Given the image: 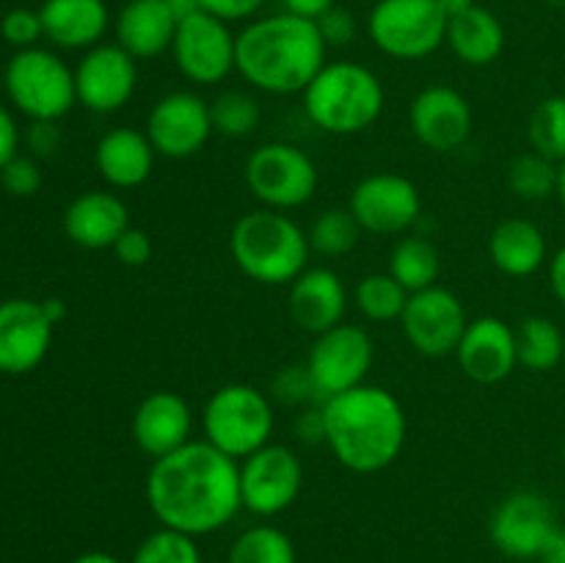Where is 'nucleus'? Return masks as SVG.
<instances>
[{
  "label": "nucleus",
  "mask_w": 565,
  "mask_h": 563,
  "mask_svg": "<svg viewBox=\"0 0 565 563\" xmlns=\"http://www.w3.org/2000/svg\"><path fill=\"white\" fill-rule=\"evenodd\" d=\"M303 489V464L287 445L268 442L241 461V500L254 517L285 513Z\"/></svg>",
  "instance_id": "11"
},
{
  "label": "nucleus",
  "mask_w": 565,
  "mask_h": 563,
  "mask_svg": "<svg viewBox=\"0 0 565 563\" xmlns=\"http://www.w3.org/2000/svg\"><path fill=\"white\" fill-rule=\"evenodd\" d=\"M226 563H298L290 535L274 524H252L232 541Z\"/></svg>",
  "instance_id": "31"
},
{
  "label": "nucleus",
  "mask_w": 565,
  "mask_h": 563,
  "mask_svg": "<svg viewBox=\"0 0 565 563\" xmlns=\"http://www.w3.org/2000/svg\"><path fill=\"white\" fill-rule=\"evenodd\" d=\"M318 166L296 144L268 141L254 149L246 160V185L263 208H303L318 191Z\"/></svg>",
  "instance_id": "9"
},
{
  "label": "nucleus",
  "mask_w": 565,
  "mask_h": 563,
  "mask_svg": "<svg viewBox=\"0 0 565 563\" xmlns=\"http://www.w3.org/2000/svg\"><path fill=\"white\" fill-rule=\"evenodd\" d=\"M359 237H362V226L353 219L351 210L331 208L315 219L309 230V246L323 257H342L359 246Z\"/></svg>",
  "instance_id": "35"
},
{
  "label": "nucleus",
  "mask_w": 565,
  "mask_h": 563,
  "mask_svg": "<svg viewBox=\"0 0 565 563\" xmlns=\"http://www.w3.org/2000/svg\"><path fill=\"white\" fill-rule=\"evenodd\" d=\"M375 47L397 61H419L445 44L447 17L436 0H379L367 17Z\"/></svg>",
  "instance_id": "8"
},
{
  "label": "nucleus",
  "mask_w": 565,
  "mask_h": 563,
  "mask_svg": "<svg viewBox=\"0 0 565 563\" xmlns=\"http://www.w3.org/2000/svg\"><path fill=\"white\" fill-rule=\"evenodd\" d=\"M508 188L524 202H544L557 191V163L530 149L508 169Z\"/></svg>",
  "instance_id": "36"
},
{
  "label": "nucleus",
  "mask_w": 565,
  "mask_h": 563,
  "mask_svg": "<svg viewBox=\"0 0 565 563\" xmlns=\"http://www.w3.org/2000/svg\"><path fill=\"white\" fill-rule=\"evenodd\" d=\"M516 353L530 373H550L563 362L565 331L544 315H530L516 329Z\"/></svg>",
  "instance_id": "30"
},
{
  "label": "nucleus",
  "mask_w": 565,
  "mask_h": 563,
  "mask_svg": "<svg viewBox=\"0 0 565 563\" xmlns=\"http://www.w3.org/2000/svg\"><path fill=\"white\" fill-rule=\"evenodd\" d=\"M563 362H565V353H563Z\"/></svg>",
  "instance_id": "55"
},
{
  "label": "nucleus",
  "mask_w": 565,
  "mask_h": 563,
  "mask_svg": "<svg viewBox=\"0 0 565 563\" xmlns=\"http://www.w3.org/2000/svg\"><path fill=\"white\" fill-rule=\"evenodd\" d=\"M472 105L452 86H425L408 105V127L434 152L461 149L472 136Z\"/></svg>",
  "instance_id": "18"
},
{
  "label": "nucleus",
  "mask_w": 565,
  "mask_h": 563,
  "mask_svg": "<svg viewBox=\"0 0 565 563\" xmlns=\"http://www.w3.org/2000/svg\"><path fill=\"white\" fill-rule=\"evenodd\" d=\"M561 458H563V467H565V439H563V447H561Z\"/></svg>",
  "instance_id": "54"
},
{
  "label": "nucleus",
  "mask_w": 565,
  "mask_h": 563,
  "mask_svg": "<svg viewBox=\"0 0 565 563\" xmlns=\"http://www.w3.org/2000/svg\"><path fill=\"white\" fill-rule=\"evenodd\" d=\"M436 3L441 6L445 17L450 20V17H458V14H463V11L472 9V6H478V0H436Z\"/></svg>",
  "instance_id": "51"
},
{
  "label": "nucleus",
  "mask_w": 565,
  "mask_h": 563,
  "mask_svg": "<svg viewBox=\"0 0 565 563\" xmlns=\"http://www.w3.org/2000/svg\"><path fill=\"white\" fill-rule=\"evenodd\" d=\"M152 237H149L141 226L132 224L127 226L119 235V241L114 243L116 259H119L121 265H127V268H141V265H147L149 259H152Z\"/></svg>",
  "instance_id": "41"
},
{
  "label": "nucleus",
  "mask_w": 565,
  "mask_h": 563,
  "mask_svg": "<svg viewBox=\"0 0 565 563\" xmlns=\"http://www.w3.org/2000/svg\"><path fill=\"white\" fill-rule=\"evenodd\" d=\"M491 263L500 274L524 279L550 263V246L539 224L527 219H505L494 226L489 237Z\"/></svg>",
  "instance_id": "27"
},
{
  "label": "nucleus",
  "mask_w": 565,
  "mask_h": 563,
  "mask_svg": "<svg viewBox=\"0 0 565 563\" xmlns=\"http://www.w3.org/2000/svg\"><path fill=\"white\" fill-rule=\"evenodd\" d=\"M199 9L207 11V14L218 17L224 22H237L248 20V17L257 14L268 0H196Z\"/></svg>",
  "instance_id": "43"
},
{
  "label": "nucleus",
  "mask_w": 565,
  "mask_h": 563,
  "mask_svg": "<svg viewBox=\"0 0 565 563\" xmlns=\"http://www.w3.org/2000/svg\"><path fill=\"white\" fill-rule=\"evenodd\" d=\"M326 445L337 461L356 475L392 467L403 453L408 419L395 392L379 384H359L320 403Z\"/></svg>",
  "instance_id": "2"
},
{
  "label": "nucleus",
  "mask_w": 565,
  "mask_h": 563,
  "mask_svg": "<svg viewBox=\"0 0 565 563\" xmlns=\"http://www.w3.org/2000/svg\"><path fill=\"white\" fill-rule=\"evenodd\" d=\"M270 392H274L276 401L290 403V406H301V403L307 401H320L307 364H290V368H281L279 373H276L274 384H270Z\"/></svg>",
  "instance_id": "38"
},
{
  "label": "nucleus",
  "mask_w": 565,
  "mask_h": 563,
  "mask_svg": "<svg viewBox=\"0 0 565 563\" xmlns=\"http://www.w3.org/2000/svg\"><path fill=\"white\" fill-rule=\"evenodd\" d=\"M180 17L166 0H127L114 22L116 44L136 61L158 59L174 44Z\"/></svg>",
  "instance_id": "24"
},
{
  "label": "nucleus",
  "mask_w": 565,
  "mask_h": 563,
  "mask_svg": "<svg viewBox=\"0 0 565 563\" xmlns=\"http://www.w3.org/2000/svg\"><path fill=\"white\" fill-rule=\"evenodd\" d=\"M373 359L375 346L362 326H351L342 320L340 326L315 337L307 368L320 403L326 397L364 384L370 368H373Z\"/></svg>",
  "instance_id": "12"
},
{
  "label": "nucleus",
  "mask_w": 565,
  "mask_h": 563,
  "mask_svg": "<svg viewBox=\"0 0 565 563\" xmlns=\"http://www.w3.org/2000/svg\"><path fill=\"white\" fill-rule=\"evenodd\" d=\"M28 141H31V149L36 155H53L61 144V132L55 121H33Z\"/></svg>",
  "instance_id": "46"
},
{
  "label": "nucleus",
  "mask_w": 565,
  "mask_h": 563,
  "mask_svg": "<svg viewBox=\"0 0 565 563\" xmlns=\"http://www.w3.org/2000/svg\"><path fill=\"white\" fill-rule=\"evenodd\" d=\"M210 119H213V130L221 136L246 138L257 132L259 121H263V105L254 94L226 88L210 103Z\"/></svg>",
  "instance_id": "33"
},
{
  "label": "nucleus",
  "mask_w": 565,
  "mask_h": 563,
  "mask_svg": "<svg viewBox=\"0 0 565 563\" xmlns=\"http://www.w3.org/2000/svg\"><path fill=\"white\" fill-rule=\"evenodd\" d=\"M230 254L237 268L259 285L279 287L307 270L309 235L281 210L259 208L241 215L230 232Z\"/></svg>",
  "instance_id": "4"
},
{
  "label": "nucleus",
  "mask_w": 565,
  "mask_h": 563,
  "mask_svg": "<svg viewBox=\"0 0 565 563\" xmlns=\"http://www.w3.org/2000/svg\"><path fill=\"white\" fill-rule=\"evenodd\" d=\"M301 97L309 121L331 136H359L370 130L386 105L381 77L356 61H326Z\"/></svg>",
  "instance_id": "5"
},
{
  "label": "nucleus",
  "mask_w": 565,
  "mask_h": 563,
  "mask_svg": "<svg viewBox=\"0 0 565 563\" xmlns=\"http://www.w3.org/2000/svg\"><path fill=\"white\" fill-rule=\"evenodd\" d=\"M130 226V208L125 199L110 191H86L64 213V232L75 246L92 248H114L121 232Z\"/></svg>",
  "instance_id": "23"
},
{
  "label": "nucleus",
  "mask_w": 565,
  "mask_h": 563,
  "mask_svg": "<svg viewBox=\"0 0 565 563\" xmlns=\"http://www.w3.org/2000/svg\"><path fill=\"white\" fill-rule=\"evenodd\" d=\"M132 439L149 458H163L191 442L193 412L180 392L154 390L132 414Z\"/></svg>",
  "instance_id": "21"
},
{
  "label": "nucleus",
  "mask_w": 565,
  "mask_h": 563,
  "mask_svg": "<svg viewBox=\"0 0 565 563\" xmlns=\"http://www.w3.org/2000/svg\"><path fill=\"white\" fill-rule=\"evenodd\" d=\"M72 563H125V561L116 555H110V552L94 550V552H83V555H77Z\"/></svg>",
  "instance_id": "52"
},
{
  "label": "nucleus",
  "mask_w": 565,
  "mask_h": 563,
  "mask_svg": "<svg viewBox=\"0 0 565 563\" xmlns=\"http://www.w3.org/2000/svg\"><path fill=\"white\" fill-rule=\"evenodd\" d=\"M130 563H204L196 539L171 528H158L136 546Z\"/></svg>",
  "instance_id": "37"
},
{
  "label": "nucleus",
  "mask_w": 565,
  "mask_h": 563,
  "mask_svg": "<svg viewBox=\"0 0 565 563\" xmlns=\"http://www.w3.org/2000/svg\"><path fill=\"white\" fill-rule=\"evenodd\" d=\"M445 44L458 61L469 66L494 64L505 50V28L494 11L472 6L463 14L447 20Z\"/></svg>",
  "instance_id": "28"
},
{
  "label": "nucleus",
  "mask_w": 565,
  "mask_h": 563,
  "mask_svg": "<svg viewBox=\"0 0 565 563\" xmlns=\"http://www.w3.org/2000/svg\"><path fill=\"white\" fill-rule=\"evenodd\" d=\"M143 491L160 528L193 539L210 535L226 528L243 508L241 461L207 439H191L169 456L154 458Z\"/></svg>",
  "instance_id": "1"
},
{
  "label": "nucleus",
  "mask_w": 565,
  "mask_h": 563,
  "mask_svg": "<svg viewBox=\"0 0 565 563\" xmlns=\"http://www.w3.org/2000/svg\"><path fill=\"white\" fill-rule=\"evenodd\" d=\"M285 3V11L298 17H307V20H318L326 11L334 9L337 0H281Z\"/></svg>",
  "instance_id": "47"
},
{
  "label": "nucleus",
  "mask_w": 565,
  "mask_h": 563,
  "mask_svg": "<svg viewBox=\"0 0 565 563\" xmlns=\"http://www.w3.org/2000/svg\"><path fill=\"white\" fill-rule=\"evenodd\" d=\"M463 375L475 384H500L516 370V329L494 315L469 320L456 351Z\"/></svg>",
  "instance_id": "20"
},
{
  "label": "nucleus",
  "mask_w": 565,
  "mask_h": 563,
  "mask_svg": "<svg viewBox=\"0 0 565 563\" xmlns=\"http://www.w3.org/2000/svg\"><path fill=\"white\" fill-rule=\"evenodd\" d=\"M348 210L362 232L373 235H403L423 219V196L408 177L395 171L370 174L353 188Z\"/></svg>",
  "instance_id": "14"
},
{
  "label": "nucleus",
  "mask_w": 565,
  "mask_h": 563,
  "mask_svg": "<svg viewBox=\"0 0 565 563\" xmlns=\"http://www.w3.org/2000/svg\"><path fill=\"white\" fill-rule=\"evenodd\" d=\"M557 519L550 500L539 491H513L494 508L489 522L491 544L513 561H539Z\"/></svg>",
  "instance_id": "15"
},
{
  "label": "nucleus",
  "mask_w": 565,
  "mask_h": 563,
  "mask_svg": "<svg viewBox=\"0 0 565 563\" xmlns=\"http://www.w3.org/2000/svg\"><path fill=\"white\" fill-rule=\"evenodd\" d=\"M154 158H158V152H154L147 132L132 130V127L108 130L94 149V163H97L99 177L116 191H130V188L143 185L152 177Z\"/></svg>",
  "instance_id": "25"
},
{
  "label": "nucleus",
  "mask_w": 565,
  "mask_h": 563,
  "mask_svg": "<svg viewBox=\"0 0 565 563\" xmlns=\"http://www.w3.org/2000/svg\"><path fill=\"white\" fill-rule=\"evenodd\" d=\"M315 22H318L320 36H323V42L329 44V47H345V44H351L353 36H356V20H353L351 11L340 9V6L329 9Z\"/></svg>",
  "instance_id": "42"
},
{
  "label": "nucleus",
  "mask_w": 565,
  "mask_h": 563,
  "mask_svg": "<svg viewBox=\"0 0 565 563\" xmlns=\"http://www.w3.org/2000/svg\"><path fill=\"white\" fill-rule=\"evenodd\" d=\"M292 323L307 334L318 337L342 323L348 309V290L340 274L331 268H307L290 282L287 298Z\"/></svg>",
  "instance_id": "22"
},
{
  "label": "nucleus",
  "mask_w": 565,
  "mask_h": 563,
  "mask_svg": "<svg viewBox=\"0 0 565 563\" xmlns=\"http://www.w3.org/2000/svg\"><path fill=\"white\" fill-rule=\"evenodd\" d=\"M541 563H565V528L563 524H557L555 533L550 535V541H546L544 552H541L539 557Z\"/></svg>",
  "instance_id": "49"
},
{
  "label": "nucleus",
  "mask_w": 565,
  "mask_h": 563,
  "mask_svg": "<svg viewBox=\"0 0 565 563\" xmlns=\"http://www.w3.org/2000/svg\"><path fill=\"white\" fill-rule=\"evenodd\" d=\"M6 92L33 121H58L77 103L75 70L50 50H20L6 66Z\"/></svg>",
  "instance_id": "7"
},
{
  "label": "nucleus",
  "mask_w": 565,
  "mask_h": 563,
  "mask_svg": "<svg viewBox=\"0 0 565 563\" xmlns=\"http://www.w3.org/2000/svg\"><path fill=\"white\" fill-rule=\"evenodd\" d=\"M44 36L64 50H92L110 25L105 0H44L39 9Z\"/></svg>",
  "instance_id": "26"
},
{
  "label": "nucleus",
  "mask_w": 565,
  "mask_h": 563,
  "mask_svg": "<svg viewBox=\"0 0 565 563\" xmlns=\"http://www.w3.org/2000/svg\"><path fill=\"white\" fill-rule=\"evenodd\" d=\"M204 439L235 461L265 447L274 436L270 397L254 384H224L202 408Z\"/></svg>",
  "instance_id": "6"
},
{
  "label": "nucleus",
  "mask_w": 565,
  "mask_h": 563,
  "mask_svg": "<svg viewBox=\"0 0 565 563\" xmlns=\"http://www.w3.org/2000/svg\"><path fill=\"white\" fill-rule=\"evenodd\" d=\"M53 342V323L42 301L9 298L0 304V373L22 375L44 362Z\"/></svg>",
  "instance_id": "19"
},
{
  "label": "nucleus",
  "mask_w": 565,
  "mask_h": 563,
  "mask_svg": "<svg viewBox=\"0 0 565 563\" xmlns=\"http://www.w3.org/2000/svg\"><path fill=\"white\" fill-rule=\"evenodd\" d=\"M555 196L561 199V204L565 208V160L563 163H557V191Z\"/></svg>",
  "instance_id": "53"
},
{
  "label": "nucleus",
  "mask_w": 565,
  "mask_h": 563,
  "mask_svg": "<svg viewBox=\"0 0 565 563\" xmlns=\"http://www.w3.org/2000/svg\"><path fill=\"white\" fill-rule=\"evenodd\" d=\"M138 86V61L119 44H103L86 50L75 66L77 103L94 114H114L132 99Z\"/></svg>",
  "instance_id": "17"
},
{
  "label": "nucleus",
  "mask_w": 565,
  "mask_h": 563,
  "mask_svg": "<svg viewBox=\"0 0 565 563\" xmlns=\"http://www.w3.org/2000/svg\"><path fill=\"white\" fill-rule=\"evenodd\" d=\"M171 55L185 81L213 86L235 72L237 33H232L230 22L199 9L182 17L177 25Z\"/></svg>",
  "instance_id": "10"
},
{
  "label": "nucleus",
  "mask_w": 565,
  "mask_h": 563,
  "mask_svg": "<svg viewBox=\"0 0 565 563\" xmlns=\"http://www.w3.org/2000/svg\"><path fill=\"white\" fill-rule=\"evenodd\" d=\"M527 141L533 152L563 163L565 160V94H555L535 105L527 121Z\"/></svg>",
  "instance_id": "34"
},
{
  "label": "nucleus",
  "mask_w": 565,
  "mask_h": 563,
  "mask_svg": "<svg viewBox=\"0 0 565 563\" xmlns=\"http://www.w3.org/2000/svg\"><path fill=\"white\" fill-rule=\"evenodd\" d=\"M0 33L9 44L14 47L28 50V47H36L39 39L44 36V28H42V17L39 11L31 9H14L3 17L0 22Z\"/></svg>",
  "instance_id": "39"
},
{
  "label": "nucleus",
  "mask_w": 565,
  "mask_h": 563,
  "mask_svg": "<svg viewBox=\"0 0 565 563\" xmlns=\"http://www.w3.org/2000/svg\"><path fill=\"white\" fill-rule=\"evenodd\" d=\"M550 287L565 307V243L550 257Z\"/></svg>",
  "instance_id": "48"
},
{
  "label": "nucleus",
  "mask_w": 565,
  "mask_h": 563,
  "mask_svg": "<svg viewBox=\"0 0 565 563\" xmlns=\"http://www.w3.org/2000/svg\"><path fill=\"white\" fill-rule=\"evenodd\" d=\"M390 274L406 287L408 293L428 290L441 274V252L430 237L406 235L392 246Z\"/></svg>",
  "instance_id": "29"
},
{
  "label": "nucleus",
  "mask_w": 565,
  "mask_h": 563,
  "mask_svg": "<svg viewBox=\"0 0 565 563\" xmlns=\"http://www.w3.org/2000/svg\"><path fill=\"white\" fill-rule=\"evenodd\" d=\"M42 309H44V315H47L50 323H53V326L61 323V320L66 318V304L61 301V298H44Z\"/></svg>",
  "instance_id": "50"
},
{
  "label": "nucleus",
  "mask_w": 565,
  "mask_h": 563,
  "mask_svg": "<svg viewBox=\"0 0 565 563\" xmlns=\"http://www.w3.org/2000/svg\"><path fill=\"white\" fill-rule=\"evenodd\" d=\"M296 436L301 442H309V445H320V442H326V425H323V412H320V406H312L307 408V412L298 414Z\"/></svg>",
  "instance_id": "44"
},
{
  "label": "nucleus",
  "mask_w": 565,
  "mask_h": 563,
  "mask_svg": "<svg viewBox=\"0 0 565 563\" xmlns=\"http://www.w3.org/2000/svg\"><path fill=\"white\" fill-rule=\"evenodd\" d=\"M0 185H3L11 196L28 199L42 188V171H39V166L33 163L31 158H20V155H17L14 160H9V163L0 169Z\"/></svg>",
  "instance_id": "40"
},
{
  "label": "nucleus",
  "mask_w": 565,
  "mask_h": 563,
  "mask_svg": "<svg viewBox=\"0 0 565 563\" xmlns=\"http://www.w3.org/2000/svg\"><path fill=\"white\" fill-rule=\"evenodd\" d=\"M412 293L386 270V274H367L359 279L356 290H353V301L356 309L373 323H392L401 320L403 309Z\"/></svg>",
  "instance_id": "32"
},
{
  "label": "nucleus",
  "mask_w": 565,
  "mask_h": 563,
  "mask_svg": "<svg viewBox=\"0 0 565 563\" xmlns=\"http://www.w3.org/2000/svg\"><path fill=\"white\" fill-rule=\"evenodd\" d=\"M401 326L414 351L430 359H441L458 351L469 318L456 293L434 285L408 296Z\"/></svg>",
  "instance_id": "13"
},
{
  "label": "nucleus",
  "mask_w": 565,
  "mask_h": 563,
  "mask_svg": "<svg viewBox=\"0 0 565 563\" xmlns=\"http://www.w3.org/2000/svg\"><path fill=\"white\" fill-rule=\"evenodd\" d=\"M17 147H20V130H17V121L14 116L0 105V169H3L9 160L17 158Z\"/></svg>",
  "instance_id": "45"
},
{
  "label": "nucleus",
  "mask_w": 565,
  "mask_h": 563,
  "mask_svg": "<svg viewBox=\"0 0 565 563\" xmlns=\"http://www.w3.org/2000/svg\"><path fill=\"white\" fill-rule=\"evenodd\" d=\"M154 152L163 158H191L213 136L210 103L193 92H171L152 105L147 130Z\"/></svg>",
  "instance_id": "16"
},
{
  "label": "nucleus",
  "mask_w": 565,
  "mask_h": 563,
  "mask_svg": "<svg viewBox=\"0 0 565 563\" xmlns=\"http://www.w3.org/2000/svg\"><path fill=\"white\" fill-rule=\"evenodd\" d=\"M329 44L307 17H259L237 33V64L243 81L265 94H303L326 66Z\"/></svg>",
  "instance_id": "3"
}]
</instances>
